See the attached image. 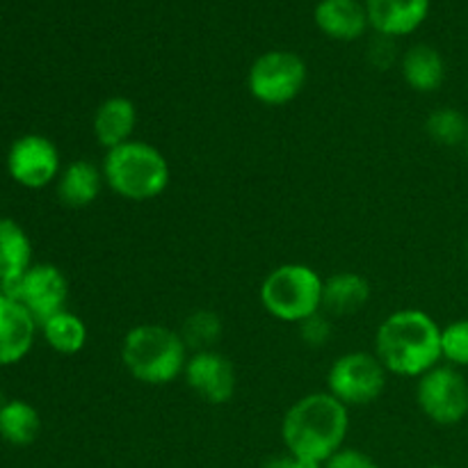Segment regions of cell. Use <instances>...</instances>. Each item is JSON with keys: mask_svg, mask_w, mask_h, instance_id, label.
Here are the masks:
<instances>
[{"mask_svg": "<svg viewBox=\"0 0 468 468\" xmlns=\"http://www.w3.org/2000/svg\"><path fill=\"white\" fill-rule=\"evenodd\" d=\"M350 432V410L329 391H315L292 402L282 420V441L288 452L324 464Z\"/></svg>", "mask_w": 468, "mask_h": 468, "instance_id": "obj_1", "label": "cell"}, {"mask_svg": "<svg viewBox=\"0 0 468 468\" xmlns=\"http://www.w3.org/2000/svg\"><path fill=\"white\" fill-rule=\"evenodd\" d=\"M375 355L387 373L416 378L441 364V327L420 309H400L379 323Z\"/></svg>", "mask_w": 468, "mask_h": 468, "instance_id": "obj_2", "label": "cell"}, {"mask_svg": "<svg viewBox=\"0 0 468 468\" xmlns=\"http://www.w3.org/2000/svg\"><path fill=\"white\" fill-rule=\"evenodd\" d=\"M187 352L176 329L146 323L128 329L119 355L133 379L146 387H167L186 370Z\"/></svg>", "mask_w": 468, "mask_h": 468, "instance_id": "obj_3", "label": "cell"}, {"mask_svg": "<svg viewBox=\"0 0 468 468\" xmlns=\"http://www.w3.org/2000/svg\"><path fill=\"white\" fill-rule=\"evenodd\" d=\"M105 186L126 201H154L167 190L172 169L158 146L131 140L105 151L101 160Z\"/></svg>", "mask_w": 468, "mask_h": 468, "instance_id": "obj_4", "label": "cell"}, {"mask_svg": "<svg viewBox=\"0 0 468 468\" xmlns=\"http://www.w3.org/2000/svg\"><path fill=\"white\" fill-rule=\"evenodd\" d=\"M324 279L311 265L283 263L261 283V304L279 323L300 324L323 311Z\"/></svg>", "mask_w": 468, "mask_h": 468, "instance_id": "obj_5", "label": "cell"}, {"mask_svg": "<svg viewBox=\"0 0 468 468\" xmlns=\"http://www.w3.org/2000/svg\"><path fill=\"white\" fill-rule=\"evenodd\" d=\"M309 80L306 62L292 50H268L254 59L247 73V90L268 108L292 103Z\"/></svg>", "mask_w": 468, "mask_h": 468, "instance_id": "obj_6", "label": "cell"}, {"mask_svg": "<svg viewBox=\"0 0 468 468\" xmlns=\"http://www.w3.org/2000/svg\"><path fill=\"white\" fill-rule=\"evenodd\" d=\"M387 388V368L375 352H346L336 356L327 373V391L350 407L379 400Z\"/></svg>", "mask_w": 468, "mask_h": 468, "instance_id": "obj_7", "label": "cell"}, {"mask_svg": "<svg viewBox=\"0 0 468 468\" xmlns=\"http://www.w3.org/2000/svg\"><path fill=\"white\" fill-rule=\"evenodd\" d=\"M416 405L437 425H457L468 416V382L455 366H434L416 382Z\"/></svg>", "mask_w": 468, "mask_h": 468, "instance_id": "obj_8", "label": "cell"}, {"mask_svg": "<svg viewBox=\"0 0 468 468\" xmlns=\"http://www.w3.org/2000/svg\"><path fill=\"white\" fill-rule=\"evenodd\" d=\"M0 292L21 302L37 320V324H41L67 309L69 279L58 265L32 263L30 270L16 283Z\"/></svg>", "mask_w": 468, "mask_h": 468, "instance_id": "obj_9", "label": "cell"}, {"mask_svg": "<svg viewBox=\"0 0 468 468\" xmlns=\"http://www.w3.org/2000/svg\"><path fill=\"white\" fill-rule=\"evenodd\" d=\"M7 172L18 186L27 190H41L50 186L62 172L58 146L44 135L18 137L7 151Z\"/></svg>", "mask_w": 468, "mask_h": 468, "instance_id": "obj_10", "label": "cell"}, {"mask_svg": "<svg viewBox=\"0 0 468 468\" xmlns=\"http://www.w3.org/2000/svg\"><path fill=\"white\" fill-rule=\"evenodd\" d=\"M187 387L208 405H227L238 388L236 366L227 355L213 350L192 352L183 370Z\"/></svg>", "mask_w": 468, "mask_h": 468, "instance_id": "obj_11", "label": "cell"}, {"mask_svg": "<svg viewBox=\"0 0 468 468\" xmlns=\"http://www.w3.org/2000/svg\"><path fill=\"white\" fill-rule=\"evenodd\" d=\"M37 320L14 297L0 292V366H14L32 350Z\"/></svg>", "mask_w": 468, "mask_h": 468, "instance_id": "obj_12", "label": "cell"}, {"mask_svg": "<svg viewBox=\"0 0 468 468\" xmlns=\"http://www.w3.org/2000/svg\"><path fill=\"white\" fill-rule=\"evenodd\" d=\"M368 23L382 37H405L423 26L430 0H366Z\"/></svg>", "mask_w": 468, "mask_h": 468, "instance_id": "obj_13", "label": "cell"}, {"mask_svg": "<svg viewBox=\"0 0 468 468\" xmlns=\"http://www.w3.org/2000/svg\"><path fill=\"white\" fill-rule=\"evenodd\" d=\"M135 126L137 108L126 96H110V99L101 101L94 119H91V131H94L96 142L105 151L131 142Z\"/></svg>", "mask_w": 468, "mask_h": 468, "instance_id": "obj_14", "label": "cell"}, {"mask_svg": "<svg viewBox=\"0 0 468 468\" xmlns=\"http://www.w3.org/2000/svg\"><path fill=\"white\" fill-rule=\"evenodd\" d=\"M315 26L336 41H355L366 32L368 12L359 0H320L315 7Z\"/></svg>", "mask_w": 468, "mask_h": 468, "instance_id": "obj_15", "label": "cell"}, {"mask_svg": "<svg viewBox=\"0 0 468 468\" xmlns=\"http://www.w3.org/2000/svg\"><path fill=\"white\" fill-rule=\"evenodd\" d=\"M105 186L103 169L96 167L90 160H73L71 165L59 172L58 197L69 208H87L99 199Z\"/></svg>", "mask_w": 468, "mask_h": 468, "instance_id": "obj_16", "label": "cell"}, {"mask_svg": "<svg viewBox=\"0 0 468 468\" xmlns=\"http://www.w3.org/2000/svg\"><path fill=\"white\" fill-rule=\"evenodd\" d=\"M370 302V283L359 272H334L324 279L323 311L327 315H355Z\"/></svg>", "mask_w": 468, "mask_h": 468, "instance_id": "obj_17", "label": "cell"}, {"mask_svg": "<svg viewBox=\"0 0 468 468\" xmlns=\"http://www.w3.org/2000/svg\"><path fill=\"white\" fill-rule=\"evenodd\" d=\"M32 265V242L26 229L9 218H0V291L16 283Z\"/></svg>", "mask_w": 468, "mask_h": 468, "instance_id": "obj_18", "label": "cell"}, {"mask_svg": "<svg viewBox=\"0 0 468 468\" xmlns=\"http://www.w3.org/2000/svg\"><path fill=\"white\" fill-rule=\"evenodd\" d=\"M402 78L419 94H432L446 80V62L441 53L428 44H416L402 55Z\"/></svg>", "mask_w": 468, "mask_h": 468, "instance_id": "obj_19", "label": "cell"}, {"mask_svg": "<svg viewBox=\"0 0 468 468\" xmlns=\"http://www.w3.org/2000/svg\"><path fill=\"white\" fill-rule=\"evenodd\" d=\"M41 432L39 411L26 400H9L0 407V437L12 446H30Z\"/></svg>", "mask_w": 468, "mask_h": 468, "instance_id": "obj_20", "label": "cell"}, {"mask_svg": "<svg viewBox=\"0 0 468 468\" xmlns=\"http://www.w3.org/2000/svg\"><path fill=\"white\" fill-rule=\"evenodd\" d=\"M41 332H44L46 343L53 347L59 355H78V352L85 350L87 338H90V332H87L85 320L78 318L71 311H59L53 318H48L46 323H41Z\"/></svg>", "mask_w": 468, "mask_h": 468, "instance_id": "obj_21", "label": "cell"}, {"mask_svg": "<svg viewBox=\"0 0 468 468\" xmlns=\"http://www.w3.org/2000/svg\"><path fill=\"white\" fill-rule=\"evenodd\" d=\"M222 318L210 309H197L183 320V327L178 329L187 350H213L215 343L222 338Z\"/></svg>", "mask_w": 468, "mask_h": 468, "instance_id": "obj_22", "label": "cell"}, {"mask_svg": "<svg viewBox=\"0 0 468 468\" xmlns=\"http://www.w3.org/2000/svg\"><path fill=\"white\" fill-rule=\"evenodd\" d=\"M425 133L441 146H460L468 140V119L457 108H437L425 119Z\"/></svg>", "mask_w": 468, "mask_h": 468, "instance_id": "obj_23", "label": "cell"}, {"mask_svg": "<svg viewBox=\"0 0 468 468\" xmlns=\"http://www.w3.org/2000/svg\"><path fill=\"white\" fill-rule=\"evenodd\" d=\"M441 359L455 368L468 366V318L441 327Z\"/></svg>", "mask_w": 468, "mask_h": 468, "instance_id": "obj_24", "label": "cell"}, {"mask_svg": "<svg viewBox=\"0 0 468 468\" xmlns=\"http://www.w3.org/2000/svg\"><path fill=\"white\" fill-rule=\"evenodd\" d=\"M297 327H300L302 341L311 347L324 346V343L332 338V323H329V318L324 315V311L311 315V318H306L304 323H300Z\"/></svg>", "mask_w": 468, "mask_h": 468, "instance_id": "obj_25", "label": "cell"}, {"mask_svg": "<svg viewBox=\"0 0 468 468\" xmlns=\"http://www.w3.org/2000/svg\"><path fill=\"white\" fill-rule=\"evenodd\" d=\"M323 468H379L378 462L370 455H366L364 451H356V448H341L336 455L329 457L324 462Z\"/></svg>", "mask_w": 468, "mask_h": 468, "instance_id": "obj_26", "label": "cell"}, {"mask_svg": "<svg viewBox=\"0 0 468 468\" xmlns=\"http://www.w3.org/2000/svg\"><path fill=\"white\" fill-rule=\"evenodd\" d=\"M263 468H323V464H318L314 460H304V457H297L286 451L282 455H274L270 460H265Z\"/></svg>", "mask_w": 468, "mask_h": 468, "instance_id": "obj_27", "label": "cell"}, {"mask_svg": "<svg viewBox=\"0 0 468 468\" xmlns=\"http://www.w3.org/2000/svg\"><path fill=\"white\" fill-rule=\"evenodd\" d=\"M382 37V35H379ZM393 48V39L391 37H382V39H378L373 44V48H370V59H373L378 67H388L393 59V53H384V50H391Z\"/></svg>", "mask_w": 468, "mask_h": 468, "instance_id": "obj_28", "label": "cell"}, {"mask_svg": "<svg viewBox=\"0 0 468 468\" xmlns=\"http://www.w3.org/2000/svg\"><path fill=\"white\" fill-rule=\"evenodd\" d=\"M428 468H448V466H441V464H432V466H428Z\"/></svg>", "mask_w": 468, "mask_h": 468, "instance_id": "obj_29", "label": "cell"}, {"mask_svg": "<svg viewBox=\"0 0 468 468\" xmlns=\"http://www.w3.org/2000/svg\"><path fill=\"white\" fill-rule=\"evenodd\" d=\"M464 149H466V158H468V140H466V144H464Z\"/></svg>", "mask_w": 468, "mask_h": 468, "instance_id": "obj_30", "label": "cell"}, {"mask_svg": "<svg viewBox=\"0 0 468 468\" xmlns=\"http://www.w3.org/2000/svg\"><path fill=\"white\" fill-rule=\"evenodd\" d=\"M466 259H468V242H466Z\"/></svg>", "mask_w": 468, "mask_h": 468, "instance_id": "obj_31", "label": "cell"}]
</instances>
